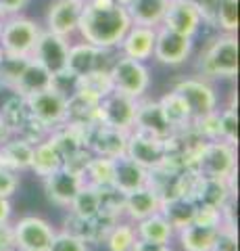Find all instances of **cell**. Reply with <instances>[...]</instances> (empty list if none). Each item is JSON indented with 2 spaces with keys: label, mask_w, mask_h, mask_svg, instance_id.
Listing matches in <instances>:
<instances>
[{
  "label": "cell",
  "mask_w": 240,
  "mask_h": 251,
  "mask_svg": "<svg viewBox=\"0 0 240 251\" xmlns=\"http://www.w3.org/2000/svg\"><path fill=\"white\" fill-rule=\"evenodd\" d=\"M113 186L119 193L128 195L136 188H142L149 184V170H144L142 166H138L134 159L123 153L119 157H113Z\"/></svg>",
  "instance_id": "2e32d148"
},
{
  "label": "cell",
  "mask_w": 240,
  "mask_h": 251,
  "mask_svg": "<svg viewBox=\"0 0 240 251\" xmlns=\"http://www.w3.org/2000/svg\"><path fill=\"white\" fill-rule=\"evenodd\" d=\"M17 186H19V180L15 176V172L0 166V197L9 199L11 195L17 191Z\"/></svg>",
  "instance_id": "74e56055"
},
{
  "label": "cell",
  "mask_w": 240,
  "mask_h": 251,
  "mask_svg": "<svg viewBox=\"0 0 240 251\" xmlns=\"http://www.w3.org/2000/svg\"><path fill=\"white\" fill-rule=\"evenodd\" d=\"M0 31H2V21H0Z\"/></svg>",
  "instance_id": "f6af8a7d"
},
{
  "label": "cell",
  "mask_w": 240,
  "mask_h": 251,
  "mask_svg": "<svg viewBox=\"0 0 240 251\" xmlns=\"http://www.w3.org/2000/svg\"><path fill=\"white\" fill-rule=\"evenodd\" d=\"M174 90L186 100V105L192 113V120H198V117L218 111L215 109L218 107V97H215L211 86L205 84L203 80H184Z\"/></svg>",
  "instance_id": "4fadbf2b"
},
{
  "label": "cell",
  "mask_w": 240,
  "mask_h": 251,
  "mask_svg": "<svg viewBox=\"0 0 240 251\" xmlns=\"http://www.w3.org/2000/svg\"><path fill=\"white\" fill-rule=\"evenodd\" d=\"M6 136H9V130H6L4 120H2V115H0V143H4Z\"/></svg>",
  "instance_id": "7bdbcfd3"
},
{
  "label": "cell",
  "mask_w": 240,
  "mask_h": 251,
  "mask_svg": "<svg viewBox=\"0 0 240 251\" xmlns=\"http://www.w3.org/2000/svg\"><path fill=\"white\" fill-rule=\"evenodd\" d=\"M159 209H161V199L149 184L142 188H136V191H131L123 197V211L131 220H136V222L157 214Z\"/></svg>",
  "instance_id": "d6986e66"
},
{
  "label": "cell",
  "mask_w": 240,
  "mask_h": 251,
  "mask_svg": "<svg viewBox=\"0 0 240 251\" xmlns=\"http://www.w3.org/2000/svg\"><path fill=\"white\" fill-rule=\"evenodd\" d=\"M211 251H238L234 224H221V228L218 232V239H215Z\"/></svg>",
  "instance_id": "8d00e7d4"
},
{
  "label": "cell",
  "mask_w": 240,
  "mask_h": 251,
  "mask_svg": "<svg viewBox=\"0 0 240 251\" xmlns=\"http://www.w3.org/2000/svg\"><path fill=\"white\" fill-rule=\"evenodd\" d=\"M11 203L6 197H0V224H4V222H9V218H11Z\"/></svg>",
  "instance_id": "b9f144b4"
},
{
  "label": "cell",
  "mask_w": 240,
  "mask_h": 251,
  "mask_svg": "<svg viewBox=\"0 0 240 251\" xmlns=\"http://www.w3.org/2000/svg\"><path fill=\"white\" fill-rule=\"evenodd\" d=\"M67 54H69V44L65 42L63 36H57L52 31L38 36V42L34 46V57H36L34 61L40 63L50 75L67 69Z\"/></svg>",
  "instance_id": "8fae6325"
},
{
  "label": "cell",
  "mask_w": 240,
  "mask_h": 251,
  "mask_svg": "<svg viewBox=\"0 0 240 251\" xmlns=\"http://www.w3.org/2000/svg\"><path fill=\"white\" fill-rule=\"evenodd\" d=\"M77 90H84L96 99L107 97L109 92H113V82L109 72L107 69H94V72L77 77Z\"/></svg>",
  "instance_id": "1f68e13d"
},
{
  "label": "cell",
  "mask_w": 240,
  "mask_h": 251,
  "mask_svg": "<svg viewBox=\"0 0 240 251\" xmlns=\"http://www.w3.org/2000/svg\"><path fill=\"white\" fill-rule=\"evenodd\" d=\"M136 239H138V234H136L134 226L115 222L109 228V232H107L105 243H107V247H109V251H131Z\"/></svg>",
  "instance_id": "d6a6232c"
},
{
  "label": "cell",
  "mask_w": 240,
  "mask_h": 251,
  "mask_svg": "<svg viewBox=\"0 0 240 251\" xmlns=\"http://www.w3.org/2000/svg\"><path fill=\"white\" fill-rule=\"evenodd\" d=\"M2 59H4V50H2V46H0V65H2Z\"/></svg>",
  "instance_id": "ee69618b"
},
{
  "label": "cell",
  "mask_w": 240,
  "mask_h": 251,
  "mask_svg": "<svg viewBox=\"0 0 240 251\" xmlns=\"http://www.w3.org/2000/svg\"><path fill=\"white\" fill-rule=\"evenodd\" d=\"M126 145H128V132L115 130L103 124H94L88 128L86 149H90L98 157H107V159L119 157L126 153Z\"/></svg>",
  "instance_id": "7c38bea8"
},
{
  "label": "cell",
  "mask_w": 240,
  "mask_h": 251,
  "mask_svg": "<svg viewBox=\"0 0 240 251\" xmlns=\"http://www.w3.org/2000/svg\"><path fill=\"white\" fill-rule=\"evenodd\" d=\"M103 50L105 49H96V46H92L88 42L71 46V49H69V54H67V69L77 77L94 72V69H105L103 63H100ZM107 72H109V69H107Z\"/></svg>",
  "instance_id": "7402d4cb"
},
{
  "label": "cell",
  "mask_w": 240,
  "mask_h": 251,
  "mask_svg": "<svg viewBox=\"0 0 240 251\" xmlns=\"http://www.w3.org/2000/svg\"><path fill=\"white\" fill-rule=\"evenodd\" d=\"M174 228L172 224L165 220V216L157 211L144 220H138V226H136V234L138 239L142 241H151V243H169L174 237Z\"/></svg>",
  "instance_id": "f1b7e54d"
},
{
  "label": "cell",
  "mask_w": 240,
  "mask_h": 251,
  "mask_svg": "<svg viewBox=\"0 0 240 251\" xmlns=\"http://www.w3.org/2000/svg\"><path fill=\"white\" fill-rule=\"evenodd\" d=\"M136 105H138L136 99L113 90L100 99L96 109V122L130 134L134 130V122H136Z\"/></svg>",
  "instance_id": "277c9868"
},
{
  "label": "cell",
  "mask_w": 240,
  "mask_h": 251,
  "mask_svg": "<svg viewBox=\"0 0 240 251\" xmlns=\"http://www.w3.org/2000/svg\"><path fill=\"white\" fill-rule=\"evenodd\" d=\"M180 232V243L184 251H211L213 243L218 239L219 228H211V226H200V224H186Z\"/></svg>",
  "instance_id": "4316f807"
},
{
  "label": "cell",
  "mask_w": 240,
  "mask_h": 251,
  "mask_svg": "<svg viewBox=\"0 0 240 251\" xmlns=\"http://www.w3.org/2000/svg\"><path fill=\"white\" fill-rule=\"evenodd\" d=\"M113 90L128 94L131 99L142 97L144 90L149 88V69L142 65V61L123 57L113 63L109 69Z\"/></svg>",
  "instance_id": "8992f818"
},
{
  "label": "cell",
  "mask_w": 240,
  "mask_h": 251,
  "mask_svg": "<svg viewBox=\"0 0 240 251\" xmlns=\"http://www.w3.org/2000/svg\"><path fill=\"white\" fill-rule=\"evenodd\" d=\"M46 251H88V247L82 239H77V237H73V234L63 230L59 234L55 232V237H52L50 245Z\"/></svg>",
  "instance_id": "d590c367"
},
{
  "label": "cell",
  "mask_w": 240,
  "mask_h": 251,
  "mask_svg": "<svg viewBox=\"0 0 240 251\" xmlns=\"http://www.w3.org/2000/svg\"><path fill=\"white\" fill-rule=\"evenodd\" d=\"M84 184L103 188V186H113V161L107 157H90L88 163L82 170Z\"/></svg>",
  "instance_id": "f546056e"
},
{
  "label": "cell",
  "mask_w": 240,
  "mask_h": 251,
  "mask_svg": "<svg viewBox=\"0 0 240 251\" xmlns=\"http://www.w3.org/2000/svg\"><path fill=\"white\" fill-rule=\"evenodd\" d=\"M192 50V38L182 36L177 31L163 27L154 38V57L165 65H180L188 59V54Z\"/></svg>",
  "instance_id": "5bb4252c"
},
{
  "label": "cell",
  "mask_w": 240,
  "mask_h": 251,
  "mask_svg": "<svg viewBox=\"0 0 240 251\" xmlns=\"http://www.w3.org/2000/svg\"><path fill=\"white\" fill-rule=\"evenodd\" d=\"M32 155H34V145L27 143L25 138H6L0 143V166L9 168L13 172L19 170H29L32 166Z\"/></svg>",
  "instance_id": "44dd1931"
},
{
  "label": "cell",
  "mask_w": 240,
  "mask_h": 251,
  "mask_svg": "<svg viewBox=\"0 0 240 251\" xmlns=\"http://www.w3.org/2000/svg\"><path fill=\"white\" fill-rule=\"evenodd\" d=\"M40 36V29L29 19H13L0 31V46L6 57H29Z\"/></svg>",
  "instance_id": "52a82bcc"
},
{
  "label": "cell",
  "mask_w": 240,
  "mask_h": 251,
  "mask_svg": "<svg viewBox=\"0 0 240 251\" xmlns=\"http://www.w3.org/2000/svg\"><path fill=\"white\" fill-rule=\"evenodd\" d=\"M200 72L209 77H232L238 72V40L232 34L218 38L200 57Z\"/></svg>",
  "instance_id": "3957f363"
},
{
  "label": "cell",
  "mask_w": 240,
  "mask_h": 251,
  "mask_svg": "<svg viewBox=\"0 0 240 251\" xmlns=\"http://www.w3.org/2000/svg\"><path fill=\"white\" fill-rule=\"evenodd\" d=\"M218 122H219V140H226L230 145L238 143V117L234 109H226V111L218 113Z\"/></svg>",
  "instance_id": "836d02e7"
},
{
  "label": "cell",
  "mask_w": 240,
  "mask_h": 251,
  "mask_svg": "<svg viewBox=\"0 0 240 251\" xmlns=\"http://www.w3.org/2000/svg\"><path fill=\"white\" fill-rule=\"evenodd\" d=\"M15 247V232L13 226H9V222L0 224V251H13Z\"/></svg>",
  "instance_id": "f35d334b"
},
{
  "label": "cell",
  "mask_w": 240,
  "mask_h": 251,
  "mask_svg": "<svg viewBox=\"0 0 240 251\" xmlns=\"http://www.w3.org/2000/svg\"><path fill=\"white\" fill-rule=\"evenodd\" d=\"M223 209L213 207V205H203V203H196V211H195V224L200 226H211V228H221L223 224Z\"/></svg>",
  "instance_id": "e575fe53"
},
{
  "label": "cell",
  "mask_w": 240,
  "mask_h": 251,
  "mask_svg": "<svg viewBox=\"0 0 240 251\" xmlns=\"http://www.w3.org/2000/svg\"><path fill=\"white\" fill-rule=\"evenodd\" d=\"M192 170L203 178L232 180L236 174V149L226 140H205L192 163Z\"/></svg>",
  "instance_id": "7a4b0ae2"
},
{
  "label": "cell",
  "mask_w": 240,
  "mask_h": 251,
  "mask_svg": "<svg viewBox=\"0 0 240 251\" xmlns=\"http://www.w3.org/2000/svg\"><path fill=\"white\" fill-rule=\"evenodd\" d=\"M126 155L134 159L138 166L144 170H157L167 161V145L165 138H157L146 132L134 130L128 134V145H126Z\"/></svg>",
  "instance_id": "5b68a950"
},
{
  "label": "cell",
  "mask_w": 240,
  "mask_h": 251,
  "mask_svg": "<svg viewBox=\"0 0 240 251\" xmlns=\"http://www.w3.org/2000/svg\"><path fill=\"white\" fill-rule=\"evenodd\" d=\"M84 186V178L80 172H75L69 166H61L57 172H52L50 176L44 178V188L46 195L52 203H57L61 207H69L71 205L73 197L77 195V191Z\"/></svg>",
  "instance_id": "30bf717a"
},
{
  "label": "cell",
  "mask_w": 240,
  "mask_h": 251,
  "mask_svg": "<svg viewBox=\"0 0 240 251\" xmlns=\"http://www.w3.org/2000/svg\"><path fill=\"white\" fill-rule=\"evenodd\" d=\"M71 214L77 218H94L100 214V193L96 186H90V184H84L77 195L73 197L71 205Z\"/></svg>",
  "instance_id": "4dcf8cb0"
},
{
  "label": "cell",
  "mask_w": 240,
  "mask_h": 251,
  "mask_svg": "<svg viewBox=\"0 0 240 251\" xmlns=\"http://www.w3.org/2000/svg\"><path fill=\"white\" fill-rule=\"evenodd\" d=\"M161 214L165 216V220L172 224L174 230L184 228L186 224H190L195 220L196 211V201H192L190 197H172L161 201Z\"/></svg>",
  "instance_id": "d4e9b609"
},
{
  "label": "cell",
  "mask_w": 240,
  "mask_h": 251,
  "mask_svg": "<svg viewBox=\"0 0 240 251\" xmlns=\"http://www.w3.org/2000/svg\"><path fill=\"white\" fill-rule=\"evenodd\" d=\"M15 245L21 251H46L55 237V228L38 216H25L13 226Z\"/></svg>",
  "instance_id": "9c48e42d"
},
{
  "label": "cell",
  "mask_w": 240,
  "mask_h": 251,
  "mask_svg": "<svg viewBox=\"0 0 240 251\" xmlns=\"http://www.w3.org/2000/svg\"><path fill=\"white\" fill-rule=\"evenodd\" d=\"M163 21L165 27L192 38L200 25V11L196 0H169Z\"/></svg>",
  "instance_id": "9a60e30c"
},
{
  "label": "cell",
  "mask_w": 240,
  "mask_h": 251,
  "mask_svg": "<svg viewBox=\"0 0 240 251\" xmlns=\"http://www.w3.org/2000/svg\"><path fill=\"white\" fill-rule=\"evenodd\" d=\"M84 0H57L48 11V27L57 36H69L77 29Z\"/></svg>",
  "instance_id": "e0dca14e"
},
{
  "label": "cell",
  "mask_w": 240,
  "mask_h": 251,
  "mask_svg": "<svg viewBox=\"0 0 240 251\" xmlns=\"http://www.w3.org/2000/svg\"><path fill=\"white\" fill-rule=\"evenodd\" d=\"M159 107H161V111H163L167 124L174 128V132L182 130V128H188V126L192 124L190 109H188V105H186V100L175 90L165 94V97L159 100Z\"/></svg>",
  "instance_id": "83f0119b"
},
{
  "label": "cell",
  "mask_w": 240,
  "mask_h": 251,
  "mask_svg": "<svg viewBox=\"0 0 240 251\" xmlns=\"http://www.w3.org/2000/svg\"><path fill=\"white\" fill-rule=\"evenodd\" d=\"M63 163H65L63 155L52 145V140L44 138L42 143L34 145V155H32V166H29V170H34L38 176H42V178L50 176L52 172H57Z\"/></svg>",
  "instance_id": "484cf974"
},
{
  "label": "cell",
  "mask_w": 240,
  "mask_h": 251,
  "mask_svg": "<svg viewBox=\"0 0 240 251\" xmlns=\"http://www.w3.org/2000/svg\"><path fill=\"white\" fill-rule=\"evenodd\" d=\"M23 99H25L29 115L36 117L38 122H42L44 126H48V128L65 122L67 97H63L61 92L52 90V88H44V90L27 94V97H23Z\"/></svg>",
  "instance_id": "ba28073f"
},
{
  "label": "cell",
  "mask_w": 240,
  "mask_h": 251,
  "mask_svg": "<svg viewBox=\"0 0 240 251\" xmlns=\"http://www.w3.org/2000/svg\"><path fill=\"white\" fill-rule=\"evenodd\" d=\"M131 251H172V247H169V243H151V241L136 239Z\"/></svg>",
  "instance_id": "ab89813d"
},
{
  "label": "cell",
  "mask_w": 240,
  "mask_h": 251,
  "mask_svg": "<svg viewBox=\"0 0 240 251\" xmlns=\"http://www.w3.org/2000/svg\"><path fill=\"white\" fill-rule=\"evenodd\" d=\"M44 88H50V74L46 72L38 61L29 59L25 63V67H23V72L19 74L13 90L17 94H21V97H27V94L44 90Z\"/></svg>",
  "instance_id": "cb8c5ba5"
},
{
  "label": "cell",
  "mask_w": 240,
  "mask_h": 251,
  "mask_svg": "<svg viewBox=\"0 0 240 251\" xmlns=\"http://www.w3.org/2000/svg\"><path fill=\"white\" fill-rule=\"evenodd\" d=\"M169 0H126V11L136 25L153 27L163 21Z\"/></svg>",
  "instance_id": "603a6c76"
},
{
  "label": "cell",
  "mask_w": 240,
  "mask_h": 251,
  "mask_svg": "<svg viewBox=\"0 0 240 251\" xmlns=\"http://www.w3.org/2000/svg\"><path fill=\"white\" fill-rule=\"evenodd\" d=\"M154 38H157V31H154L153 27L136 25V27L128 29V34L123 36V40L119 44H121L126 57L136 59V61H144V59H149L153 54Z\"/></svg>",
  "instance_id": "ffe728a7"
},
{
  "label": "cell",
  "mask_w": 240,
  "mask_h": 251,
  "mask_svg": "<svg viewBox=\"0 0 240 251\" xmlns=\"http://www.w3.org/2000/svg\"><path fill=\"white\" fill-rule=\"evenodd\" d=\"M131 27V19L119 0H90L82 6L77 29L88 44L111 49L119 44Z\"/></svg>",
  "instance_id": "6da1fadb"
},
{
  "label": "cell",
  "mask_w": 240,
  "mask_h": 251,
  "mask_svg": "<svg viewBox=\"0 0 240 251\" xmlns=\"http://www.w3.org/2000/svg\"><path fill=\"white\" fill-rule=\"evenodd\" d=\"M134 128L146 132V134H153L157 138H169L174 134V128L167 124L163 111H161L159 103H140L136 105V122Z\"/></svg>",
  "instance_id": "ac0fdd59"
},
{
  "label": "cell",
  "mask_w": 240,
  "mask_h": 251,
  "mask_svg": "<svg viewBox=\"0 0 240 251\" xmlns=\"http://www.w3.org/2000/svg\"><path fill=\"white\" fill-rule=\"evenodd\" d=\"M23 4H25V0H0V15L17 13Z\"/></svg>",
  "instance_id": "60d3db41"
},
{
  "label": "cell",
  "mask_w": 240,
  "mask_h": 251,
  "mask_svg": "<svg viewBox=\"0 0 240 251\" xmlns=\"http://www.w3.org/2000/svg\"><path fill=\"white\" fill-rule=\"evenodd\" d=\"M119 2H121V4H126V0H119Z\"/></svg>",
  "instance_id": "bcb514c9"
}]
</instances>
